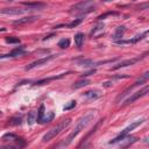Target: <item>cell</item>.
Listing matches in <instances>:
<instances>
[{"mask_svg":"<svg viewBox=\"0 0 149 149\" xmlns=\"http://www.w3.org/2000/svg\"><path fill=\"white\" fill-rule=\"evenodd\" d=\"M111 14H112V15H117V13H114V12H109V13L104 14V15H100L99 18H98V19H99V20H103V19H105V18H106V16L111 15Z\"/></svg>","mask_w":149,"mask_h":149,"instance_id":"f1b7e54d","label":"cell"},{"mask_svg":"<svg viewBox=\"0 0 149 149\" xmlns=\"http://www.w3.org/2000/svg\"><path fill=\"white\" fill-rule=\"evenodd\" d=\"M78 64L82 66H91V65H94L96 63L92 59H82V61L78 62Z\"/></svg>","mask_w":149,"mask_h":149,"instance_id":"44dd1931","label":"cell"},{"mask_svg":"<svg viewBox=\"0 0 149 149\" xmlns=\"http://www.w3.org/2000/svg\"><path fill=\"white\" fill-rule=\"evenodd\" d=\"M114 78H115V79H120V78H129V76H127V74H120V76H115Z\"/></svg>","mask_w":149,"mask_h":149,"instance_id":"4dcf8cb0","label":"cell"},{"mask_svg":"<svg viewBox=\"0 0 149 149\" xmlns=\"http://www.w3.org/2000/svg\"><path fill=\"white\" fill-rule=\"evenodd\" d=\"M69 45H70V40H69V38H62L58 42V47L62 48V49H65Z\"/></svg>","mask_w":149,"mask_h":149,"instance_id":"ffe728a7","label":"cell"},{"mask_svg":"<svg viewBox=\"0 0 149 149\" xmlns=\"http://www.w3.org/2000/svg\"><path fill=\"white\" fill-rule=\"evenodd\" d=\"M93 117H94L93 113H89L87 115H84L83 118H80L79 121H78V124H77V126H76V128H74L73 131L66 136V139L58 146V147H68L69 145H71V142L74 140V138H76V136L78 135V134L80 133V132L83 131L89 124H90V121L93 119Z\"/></svg>","mask_w":149,"mask_h":149,"instance_id":"6da1fadb","label":"cell"},{"mask_svg":"<svg viewBox=\"0 0 149 149\" xmlns=\"http://www.w3.org/2000/svg\"><path fill=\"white\" fill-rule=\"evenodd\" d=\"M56 56H57V55H50V56H47V57H43V58L36 59L35 62H33V63H30L29 65L26 66V70H32V69L36 68V66H41V65H43V64H47L48 62L51 61V59H54Z\"/></svg>","mask_w":149,"mask_h":149,"instance_id":"ba28073f","label":"cell"},{"mask_svg":"<svg viewBox=\"0 0 149 149\" xmlns=\"http://www.w3.org/2000/svg\"><path fill=\"white\" fill-rule=\"evenodd\" d=\"M23 5L28 9H42L45 7V5L43 2H23Z\"/></svg>","mask_w":149,"mask_h":149,"instance_id":"8fae6325","label":"cell"},{"mask_svg":"<svg viewBox=\"0 0 149 149\" xmlns=\"http://www.w3.org/2000/svg\"><path fill=\"white\" fill-rule=\"evenodd\" d=\"M80 22H82V19H77V20L72 21L71 23H69V25L66 26V27H69V28H73V27H76V26H78Z\"/></svg>","mask_w":149,"mask_h":149,"instance_id":"484cf974","label":"cell"},{"mask_svg":"<svg viewBox=\"0 0 149 149\" xmlns=\"http://www.w3.org/2000/svg\"><path fill=\"white\" fill-rule=\"evenodd\" d=\"M44 118V105H41L40 110L37 112V117H36V121L38 124H42V120Z\"/></svg>","mask_w":149,"mask_h":149,"instance_id":"ac0fdd59","label":"cell"},{"mask_svg":"<svg viewBox=\"0 0 149 149\" xmlns=\"http://www.w3.org/2000/svg\"><path fill=\"white\" fill-rule=\"evenodd\" d=\"M103 28H104V23H99V25H97V26H96V27H94V29L92 30V33H91V35H92V36H93V35H96V34H97V32H101V30H103Z\"/></svg>","mask_w":149,"mask_h":149,"instance_id":"603a6c76","label":"cell"},{"mask_svg":"<svg viewBox=\"0 0 149 149\" xmlns=\"http://www.w3.org/2000/svg\"><path fill=\"white\" fill-rule=\"evenodd\" d=\"M66 73H61L58 76H54V77H49V78H44V79H41V80H37L34 83V85H42V84H45V83H49L50 80H54V79H59L62 77H64Z\"/></svg>","mask_w":149,"mask_h":149,"instance_id":"5bb4252c","label":"cell"},{"mask_svg":"<svg viewBox=\"0 0 149 149\" xmlns=\"http://www.w3.org/2000/svg\"><path fill=\"white\" fill-rule=\"evenodd\" d=\"M147 35V32L143 33L141 36H136L135 38H132V40H118L115 41V42L118 43V44H128V43H136L138 41H140L141 38H143V36H146Z\"/></svg>","mask_w":149,"mask_h":149,"instance_id":"7c38bea8","label":"cell"},{"mask_svg":"<svg viewBox=\"0 0 149 149\" xmlns=\"http://www.w3.org/2000/svg\"><path fill=\"white\" fill-rule=\"evenodd\" d=\"M148 78H149V72L147 71V72H146L145 74H143V76L141 77V78L139 79L138 82H135V83H134L133 85H132V86H129V87L127 89V90H125L124 92H122L120 96H118V98H117V101H119L120 99H122V98H124L125 96H127V94H128V92H131V91L133 90V89H135L136 86L141 85V84H145V83H147V82H148Z\"/></svg>","mask_w":149,"mask_h":149,"instance_id":"5b68a950","label":"cell"},{"mask_svg":"<svg viewBox=\"0 0 149 149\" xmlns=\"http://www.w3.org/2000/svg\"><path fill=\"white\" fill-rule=\"evenodd\" d=\"M23 54H25V49H23V47H19V48L13 49L8 55L0 56V57H15V56H20V55H23Z\"/></svg>","mask_w":149,"mask_h":149,"instance_id":"4fadbf2b","label":"cell"},{"mask_svg":"<svg viewBox=\"0 0 149 149\" xmlns=\"http://www.w3.org/2000/svg\"><path fill=\"white\" fill-rule=\"evenodd\" d=\"M85 97L90 98V99H97V98L99 97V94H98L97 91H87V92L85 93Z\"/></svg>","mask_w":149,"mask_h":149,"instance_id":"7402d4cb","label":"cell"},{"mask_svg":"<svg viewBox=\"0 0 149 149\" xmlns=\"http://www.w3.org/2000/svg\"><path fill=\"white\" fill-rule=\"evenodd\" d=\"M91 82L89 80V79H80V80H78V82H76V83L72 85V89H74V90H77V89H80V87H84V86H86V85H89Z\"/></svg>","mask_w":149,"mask_h":149,"instance_id":"2e32d148","label":"cell"},{"mask_svg":"<svg viewBox=\"0 0 149 149\" xmlns=\"http://www.w3.org/2000/svg\"><path fill=\"white\" fill-rule=\"evenodd\" d=\"M6 42L7 43H20V40L18 37H6Z\"/></svg>","mask_w":149,"mask_h":149,"instance_id":"d4e9b609","label":"cell"},{"mask_svg":"<svg viewBox=\"0 0 149 149\" xmlns=\"http://www.w3.org/2000/svg\"><path fill=\"white\" fill-rule=\"evenodd\" d=\"M125 30H126V28H125L124 26H119V27H117L115 28V33H114L113 38H114L115 41L122 38V36H124V34H125Z\"/></svg>","mask_w":149,"mask_h":149,"instance_id":"9a60e30c","label":"cell"},{"mask_svg":"<svg viewBox=\"0 0 149 149\" xmlns=\"http://www.w3.org/2000/svg\"><path fill=\"white\" fill-rule=\"evenodd\" d=\"M71 9H73V11H82L84 13H90V12L94 11V2H93V0L80 1L71 7Z\"/></svg>","mask_w":149,"mask_h":149,"instance_id":"277c9868","label":"cell"},{"mask_svg":"<svg viewBox=\"0 0 149 149\" xmlns=\"http://www.w3.org/2000/svg\"><path fill=\"white\" fill-rule=\"evenodd\" d=\"M83 42H84V34L83 33H77V34L74 35V44L78 48H80Z\"/></svg>","mask_w":149,"mask_h":149,"instance_id":"e0dca14e","label":"cell"},{"mask_svg":"<svg viewBox=\"0 0 149 149\" xmlns=\"http://www.w3.org/2000/svg\"><path fill=\"white\" fill-rule=\"evenodd\" d=\"M143 121H145V120H142V119H141V120H136V121H134L133 124H131L128 127H126V128H125L124 131H122L121 133H120L119 135L117 136V138H115V139H113L112 141H110V145H112V143H117V142H119V141H120V140H122V139H124L126 135H128V134L131 133V131H133L134 128H136V127H138V126H140V125L142 124Z\"/></svg>","mask_w":149,"mask_h":149,"instance_id":"3957f363","label":"cell"},{"mask_svg":"<svg viewBox=\"0 0 149 149\" xmlns=\"http://www.w3.org/2000/svg\"><path fill=\"white\" fill-rule=\"evenodd\" d=\"M70 122H71L70 119H65V120H63V121H61L58 125H57V126L52 127L51 129H49V131H48L44 135H43L42 141H43V142H48V141L52 140V139H54L55 136L58 135V134L61 133L63 129H65L66 127L70 125Z\"/></svg>","mask_w":149,"mask_h":149,"instance_id":"7a4b0ae2","label":"cell"},{"mask_svg":"<svg viewBox=\"0 0 149 149\" xmlns=\"http://www.w3.org/2000/svg\"><path fill=\"white\" fill-rule=\"evenodd\" d=\"M74 106H76V101L72 100V101H70V104H68V105H65V106H64V111H69V110L73 109Z\"/></svg>","mask_w":149,"mask_h":149,"instance_id":"4316f807","label":"cell"},{"mask_svg":"<svg viewBox=\"0 0 149 149\" xmlns=\"http://www.w3.org/2000/svg\"><path fill=\"white\" fill-rule=\"evenodd\" d=\"M4 139H13V140H18V138H16L14 134H12V133L5 134V135H4Z\"/></svg>","mask_w":149,"mask_h":149,"instance_id":"83f0119b","label":"cell"},{"mask_svg":"<svg viewBox=\"0 0 149 149\" xmlns=\"http://www.w3.org/2000/svg\"><path fill=\"white\" fill-rule=\"evenodd\" d=\"M8 1H14V0H8Z\"/></svg>","mask_w":149,"mask_h":149,"instance_id":"d6a6232c","label":"cell"},{"mask_svg":"<svg viewBox=\"0 0 149 149\" xmlns=\"http://www.w3.org/2000/svg\"><path fill=\"white\" fill-rule=\"evenodd\" d=\"M36 121V112L32 111L28 113V117H27V124L28 125H33L34 122Z\"/></svg>","mask_w":149,"mask_h":149,"instance_id":"d6986e66","label":"cell"},{"mask_svg":"<svg viewBox=\"0 0 149 149\" xmlns=\"http://www.w3.org/2000/svg\"><path fill=\"white\" fill-rule=\"evenodd\" d=\"M54 118H55V113H54V112H50L48 117L43 118V120H42V124H43V122H50L52 119H54Z\"/></svg>","mask_w":149,"mask_h":149,"instance_id":"cb8c5ba5","label":"cell"},{"mask_svg":"<svg viewBox=\"0 0 149 149\" xmlns=\"http://www.w3.org/2000/svg\"><path fill=\"white\" fill-rule=\"evenodd\" d=\"M96 72V69H92V70H90V71H87V72H84L83 74H82V77H87V76H90V74H93Z\"/></svg>","mask_w":149,"mask_h":149,"instance_id":"f546056e","label":"cell"},{"mask_svg":"<svg viewBox=\"0 0 149 149\" xmlns=\"http://www.w3.org/2000/svg\"><path fill=\"white\" fill-rule=\"evenodd\" d=\"M38 20L37 16H25L22 19H19V20H15L14 21V25H25V23H30V22H34V21Z\"/></svg>","mask_w":149,"mask_h":149,"instance_id":"30bf717a","label":"cell"},{"mask_svg":"<svg viewBox=\"0 0 149 149\" xmlns=\"http://www.w3.org/2000/svg\"><path fill=\"white\" fill-rule=\"evenodd\" d=\"M103 1H105V2H106V1H112V0H103Z\"/></svg>","mask_w":149,"mask_h":149,"instance_id":"1f68e13d","label":"cell"},{"mask_svg":"<svg viewBox=\"0 0 149 149\" xmlns=\"http://www.w3.org/2000/svg\"><path fill=\"white\" fill-rule=\"evenodd\" d=\"M0 114H1V113H0Z\"/></svg>","mask_w":149,"mask_h":149,"instance_id":"836d02e7","label":"cell"},{"mask_svg":"<svg viewBox=\"0 0 149 149\" xmlns=\"http://www.w3.org/2000/svg\"><path fill=\"white\" fill-rule=\"evenodd\" d=\"M146 55H147V52L146 54H143L142 56H139V57H135V58H131V59H125V61L120 62V63H118L117 65H114L112 68V70H118V69H121V68H126V66H129V65H133V64H135L136 62H139L140 59L145 58Z\"/></svg>","mask_w":149,"mask_h":149,"instance_id":"8992f818","label":"cell"},{"mask_svg":"<svg viewBox=\"0 0 149 149\" xmlns=\"http://www.w3.org/2000/svg\"><path fill=\"white\" fill-rule=\"evenodd\" d=\"M25 12V9L20 8H2L0 9V14H7V15H20Z\"/></svg>","mask_w":149,"mask_h":149,"instance_id":"9c48e42d","label":"cell"},{"mask_svg":"<svg viewBox=\"0 0 149 149\" xmlns=\"http://www.w3.org/2000/svg\"><path fill=\"white\" fill-rule=\"evenodd\" d=\"M148 91H149V86L146 85L145 87L142 89V90H140V91H138V92H135L133 96H131L128 99H126V101H125L124 106H127V105H129V104H132V103H134L135 100H138L139 98H141V97H143V96H146V94L148 93Z\"/></svg>","mask_w":149,"mask_h":149,"instance_id":"52a82bcc","label":"cell"}]
</instances>
